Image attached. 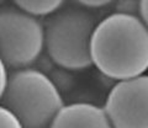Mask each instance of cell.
<instances>
[{
  "label": "cell",
  "mask_w": 148,
  "mask_h": 128,
  "mask_svg": "<svg viewBox=\"0 0 148 128\" xmlns=\"http://www.w3.org/2000/svg\"><path fill=\"white\" fill-rule=\"evenodd\" d=\"M90 56L92 67L116 83L146 74L148 27L137 14H110L96 22Z\"/></svg>",
  "instance_id": "cell-1"
},
{
  "label": "cell",
  "mask_w": 148,
  "mask_h": 128,
  "mask_svg": "<svg viewBox=\"0 0 148 128\" xmlns=\"http://www.w3.org/2000/svg\"><path fill=\"white\" fill-rule=\"evenodd\" d=\"M1 105L15 115L24 128H48L66 102L52 79L30 67L10 73Z\"/></svg>",
  "instance_id": "cell-2"
},
{
  "label": "cell",
  "mask_w": 148,
  "mask_h": 128,
  "mask_svg": "<svg viewBox=\"0 0 148 128\" xmlns=\"http://www.w3.org/2000/svg\"><path fill=\"white\" fill-rule=\"evenodd\" d=\"M95 17L80 9H66L49 16L45 25V49L54 65L68 71L92 67L90 42Z\"/></svg>",
  "instance_id": "cell-3"
},
{
  "label": "cell",
  "mask_w": 148,
  "mask_h": 128,
  "mask_svg": "<svg viewBox=\"0 0 148 128\" xmlns=\"http://www.w3.org/2000/svg\"><path fill=\"white\" fill-rule=\"evenodd\" d=\"M45 51V25L17 7L0 9V59L16 70L30 68Z\"/></svg>",
  "instance_id": "cell-4"
},
{
  "label": "cell",
  "mask_w": 148,
  "mask_h": 128,
  "mask_svg": "<svg viewBox=\"0 0 148 128\" xmlns=\"http://www.w3.org/2000/svg\"><path fill=\"white\" fill-rule=\"evenodd\" d=\"M104 110L114 128H148V74L117 81Z\"/></svg>",
  "instance_id": "cell-5"
},
{
  "label": "cell",
  "mask_w": 148,
  "mask_h": 128,
  "mask_svg": "<svg viewBox=\"0 0 148 128\" xmlns=\"http://www.w3.org/2000/svg\"><path fill=\"white\" fill-rule=\"evenodd\" d=\"M48 128H114L104 107L90 102L64 105Z\"/></svg>",
  "instance_id": "cell-6"
},
{
  "label": "cell",
  "mask_w": 148,
  "mask_h": 128,
  "mask_svg": "<svg viewBox=\"0 0 148 128\" xmlns=\"http://www.w3.org/2000/svg\"><path fill=\"white\" fill-rule=\"evenodd\" d=\"M18 10L35 17L52 16L64 5L66 0H12Z\"/></svg>",
  "instance_id": "cell-7"
},
{
  "label": "cell",
  "mask_w": 148,
  "mask_h": 128,
  "mask_svg": "<svg viewBox=\"0 0 148 128\" xmlns=\"http://www.w3.org/2000/svg\"><path fill=\"white\" fill-rule=\"evenodd\" d=\"M0 128H24L15 115L0 103Z\"/></svg>",
  "instance_id": "cell-8"
},
{
  "label": "cell",
  "mask_w": 148,
  "mask_h": 128,
  "mask_svg": "<svg viewBox=\"0 0 148 128\" xmlns=\"http://www.w3.org/2000/svg\"><path fill=\"white\" fill-rule=\"evenodd\" d=\"M9 79H10V73H9V68L6 64L0 59V103H1L5 93L8 90Z\"/></svg>",
  "instance_id": "cell-9"
},
{
  "label": "cell",
  "mask_w": 148,
  "mask_h": 128,
  "mask_svg": "<svg viewBox=\"0 0 148 128\" xmlns=\"http://www.w3.org/2000/svg\"><path fill=\"white\" fill-rule=\"evenodd\" d=\"M78 4L88 9H99L112 4L115 0H75Z\"/></svg>",
  "instance_id": "cell-10"
},
{
  "label": "cell",
  "mask_w": 148,
  "mask_h": 128,
  "mask_svg": "<svg viewBox=\"0 0 148 128\" xmlns=\"http://www.w3.org/2000/svg\"><path fill=\"white\" fill-rule=\"evenodd\" d=\"M138 16L148 27V0H138Z\"/></svg>",
  "instance_id": "cell-11"
},
{
  "label": "cell",
  "mask_w": 148,
  "mask_h": 128,
  "mask_svg": "<svg viewBox=\"0 0 148 128\" xmlns=\"http://www.w3.org/2000/svg\"><path fill=\"white\" fill-rule=\"evenodd\" d=\"M4 3V0H0V5H1V4Z\"/></svg>",
  "instance_id": "cell-12"
}]
</instances>
